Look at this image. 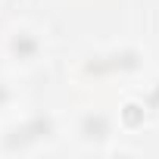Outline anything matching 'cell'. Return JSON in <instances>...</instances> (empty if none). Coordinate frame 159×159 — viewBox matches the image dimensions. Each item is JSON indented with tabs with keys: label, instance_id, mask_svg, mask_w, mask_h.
<instances>
[{
	"label": "cell",
	"instance_id": "obj_1",
	"mask_svg": "<svg viewBox=\"0 0 159 159\" xmlns=\"http://www.w3.org/2000/svg\"><path fill=\"white\" fill-rule=\"evenodd\" d=\"M56 134V125L50 116H31L25 119L22 125H16L7 137H3V150L7 153H16V150H28L34 143H44Z\"/></svg>",
	"mask_w": 159,
	"mask_h": 159
},
{
	"label": "cell",
	"instance_id": "obj_2",
	"mask_svg": "<svg viewBox=\"0 0 159 159\" xmlns=\"http://www.w3.org/2000/svg\"><path fill=\"white\" fill-rule=\"evenodd\" d=\"M143 66V56L137 50H116V53H106V56H97L94 62L84 66L88 75H112V72H137Z\"/></svg>",
	"mask_w": 159,
	"mask_h": 159
},
{
	"label": "cell",
	"instance_id": "obj_3",
	"mask_svg": "<svg viewBox=\"0 0 159 159\" xmlns=\"http://www.w3.org/2000/svg\"><path fill=\"white\" fill-rule=\"evenodd\" d=\"M78 134H81L84 143H103V140H109V134H112V122H109L106 112L91 109V112L81 116V122H78Z\"/></svg>",
	"mask_w": 159,
	"mask_h": 159
},
{
	"label": "cell",
	"instance_id": "obj_4",
	"mask_svg": "<svg viewBox=\"0 0 159 159\" xmlns=\"http://www.w3.org/2000/svg\"><path fill=\"white\" fill-rule=\"evenodd\" d=\"M41 50H44L41 38H38L34 31H28V28H22V31H16V34L10 38V56H13L16 62H34V59L41 56Z\"/></svg>",
	"mask_w": 159,
	"mask_h": 159
},
{
	"label": "cell",
	"instance_id": "obj_5",
	"mask_svg": "<svg viewBox=\"0 0 159 159\" xmlns=\"http://www.w3.org/2000/svg\"><path fill=\"white\" fill-rule=\"evenodd\" d=\"M122 122H125V128H140L143 125V106L140 103H125L122 106Z\"/></svg>",
	"mask_w": 159,
	"mask_h": 159
},
{
	"label": "cell",
	"instance_id": "obj_6",
	"mask_svg": "<svg viewBox=\"0 0 159 159\" xmlns=\"http://www.w3.org/2000/svg\"><path fill=\"white\" fill-rule=\"evenodd\" d=\"M147 106H150V109H159V81L150 88V94H147Z\"/></svg>",
	"mask_w": 159,
	"mask_h": 159
},
{
	"label": "cell",
	"instance_id": "obj_7",
	"mask_svg": "<svg viewBox=\"0 0 159 159\" xmlns=\"http://www.w3.org/2000/svg\"><path fill=\"white\" fill-rule=\"evenodd\" d=\"M10 97H13V94H10V88H7V84H0V109L10 103Z\"/></svg>",
	"mask_w": 159,
	"mask_h": 159
}]
</instances>
